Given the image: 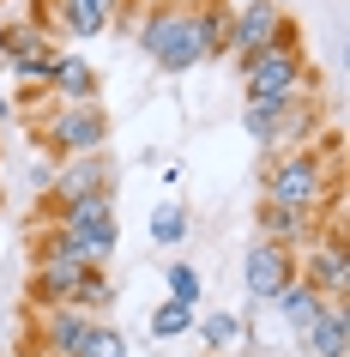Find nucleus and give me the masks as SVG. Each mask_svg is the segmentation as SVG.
I'll return each instance as SVG.
<instances>
[{"label":"nucleus","instance_id":"nucleus-1","mask_svg":"<svg viewBox=\"0 0 350 357\" xmlns=\"http://www.w3.org/2000/svg\"><path fill=\"white\" fill-rule=\"evenodd\" d=\"M230 0H145V19L133 24L139 55H151L164 73H193L200 61L223 55Z\"/></svg>","mask_w":350,"mask_h":357},{"label":"nucleus","instance_id":"nucleus-2","mask_svg":"<svg viewBox=\"0 0 350 357\" xmlns=\"http://www.w3.org/2000/svg\"><path fill=\"white\" fill-rule=\"evenodd\" d=\"M338 188V164H332L320 146H290L278 151L266 176H260V200H272V206H290V212H308L320 218L326 212V194Z\"/></svg>","mask_w":350,"mask_h":357},{"label":"nucleus","instance_id":"nucleus-3","mask_svg":"<svg viewBox=\"0 0 350 357\" xmlns=\"http://www.w3.org/2000/svg\"><path fill=\"white\" fill-rule=\"evenodd\" d=\"M241 91L248 97H314V67H308V49H302V24L284 19L278 43L266 55L241 61Z\"/></svg>","mask_w":350,"mask_h":357},{"label":"nucleus","instance_id":"nucleus-4","mask_svg":"<svg viewBox=\"0 0 350 357\" xmlns=\"http://www.w3.org/2000/svg\"><path fill=\"white\" fill-rule=\"evenodd\" d=\"M37 146L49 158H79V151H103L109 146V109L103 103H49V109L31 121Z\"/></svg>","mask_w":350,"mask_h":357},{"label":"nucleus","instance_id":"nucleus-5","mask_svg":"<svg viewBox=\"0 0 350 357\" xmlns=\"http://www.w3.org/2000/svg\"><path fill=\"white\" fill-rule=\"evenodd\" d=\"M55 230L73 243V255H79L85 266L115 261V248H121L115 194H85V200H67V206H55Z\"/></svg>","mask_w":350,"mask_h":357},{"label":"nucleus","instance_id":"nucleus-6","mask_svg":"<svg viewBox=\"0 0 350 357\" xmlns=\"http://www.w3.org/2000/svg\"><path fill=\"white\" fill-rule=\"evenodd\" d=\"M85 273H91V266L73 255V243H67L61 230H49L42 248H37V261H31V303H37V309H73Z\"/></svg>","mask_w":350,"mask_h":357},{"label":"nucleus","instance_id":"nucleus-7","mask_svg":"<svg viewBox=\"0 0 350 357\" xmlns=\"http://www.w3.org/2000/svg\"><path fill=\"white\" fill-rule=\"evenodd\" d=\"M284 6L278 0H241V6H230V31H223V55L236 61H254V55H266L278 43V31H284Z\"/></svg>","mask_w":350,"mask_h":357},{"label":"nucleus","instance_id":"nucleus-8","mask_svg":"<svg viewBox=\"0 0 350 357\" xmlns=\"http://www.w3.org/2000/svg\"><path fill=\"white\" fill-rule=\"evenodd\" d=\"M296 279V248H278V243H248L241 248V284H248V309L272 303L284 284Z\"/></svg>","mask_w":350,"mask_h":357},{"label":"nucleus","instance_id":"nucleus-9","mask_svg":"<svg viewBox=\"0 0 350 357\" xmlns=\"http://www.w3.org/2000/svg\"><path fill=\"white\" fill-rule=\"evenodd\" d=\"M115 158L109 151H79V158H61L55 182H49V200L67 206V200H85V194H115Z\"/></svg>","mask_w":350,"mask_h":357},{"label":"nucleus","instance_id":"nucleus-10","mask_svg":"<svg viewBox=\"0 0 350 357\" xmlns=\"http://www.w3.org/2000/svg\"><path fill=\"white\" fill-rule=\"evenodd\" d=\"M97 67L85 55H73V49H61L55 67H49V79H42V91L55 97V103H97Z\"/></svg>","mask_w":350,"mask_h":357},{"label":"nucleus","instance_id":"nucleus-11","mask_svg":"<svg viewBox=\"0 0 350 357\" xmlns=\"http://www.w3.org/2000/svg\"><path fill=\"white\" fill-rule=\"evenodd\" d=\"M91 327H97V321L79 315V309H42L37 345H42V357H79V345L91 339Z\"/></svg>","mask_w":350,"mask_h":357},{"label":"nucleus","instance_id":"nucleus-12","mask_svg":"<svg viewBox=\"0 0 350 357\" xmlns=\"http://www.w3.org/2000/svg\"><path fill=\"white\" fill-rule=\"evenodd\" d=\"M308 357H350V303H326L320 321L302 333Z\"/></svg>","mask_w":350,"mask_h":357},{"label":"nucleus","instance_id":"nucleus-13","mask_svg":"<svg viewBox=\"0 0 350 357\" xmlns=\"http://www.w3.org/2000/svg\"><path fill=\"white\" fill-rule=\"evenodd\" d=\"M314 225L320 218H308V212H290V206H272V200H260V243H278V248H302L314 236Z\"/></svg>","mask_w":350,"mask_h":357},{"label":"nucleus","instance_id":"nucleus-14","mask_svg":"<svg viewBox=\"0 0 350 357\" xmlns=\"http://www.w3.org/2000/svg\"><path fill=\"white\" fill-rule=\"evenodd\" d=\"M272 309H278V315H284V327H290V333L302 339V333H308V327H314V321H320V309H326V297H320L314 284L290 279V284H284V291H278V297H272Z\"/></svg>","mask_w":350,"mask_h":357},{"label":"nucleus","instance_id":"nucleus-15","mask_svg":"<svg viewBox=\"0 0 350 357\" xmlns=\"http://www.w3.org/2000/svg\"><path fill=\"white\" fill-rule=\"evenodd\" d=\"M193 333H200L205 351H241L248 345V321L230 315V309H212V315H193Z\"/></svg>","mask_w":350,"mask_h":357},{"label":"nucleus","instance_id":"nucleus-16","mask_svg":"<svg viewBox=\"0 0 350 357\" xmlns=\"http://www.w3.org/2000/svg\"><path fill=\"white\" fill-rule=\"evenodd\" d=\"M55 31H61L67 43H91V37L109 31V19L97 13L91 0H55Z\"/></svg>","mask_w":350,"mask_h":357},{"label":"nucleus","instance_id":"nucleus-17","mask_svg":"<svg viewBox=\"0 0 350 357\" xmlns=\"http://www.w3.org/2000/svg\"><path fill=\"white\" fill-rule=\"evenodd\" d=\"M296 97H248V103H241V128L254 133L260 146L272 151V133H278V121H284V109H290Z\"/></svg>","mask_w":350,"mask_h":357},{"label":"nucleus","instance_id":"nucleus-18","mask_svg":"<svg viewBox=\"0 0 350 357\" xmlns=\"http://www.w3.org/2000/svg\"><path fill=\"white\" fill-rule=\"evenodd\" d=\"M145 230H151V243H157V248H175V243L187 236L182 200H157V206H151V218H145Z\"/></svg>","mask_w":350,"mask_h":357},{"label":"nucleus","instance_id":"nucleus-19","mask_svg":"<svg viewBox=\"0 0 350 357\" xmlns=\"http://www.w3.org/2000/svg\"><path fill=\"white\" fill-rule=\"evenodd\" d=\"M73 309L79 315H103V309H115V279L109 273H103V266H91V273H85V284H79V297H73Z\"/></svg>","mask_w":350,"mask_h":357},{"label":"nucleus","instance_id":"nucleus-20","mask_svg":"<svg viewBox=\"0 0 350 357\" xmlns=\"http://www.w3.org/2000/svg\"><path fill=\"white\" fill-rule=\"evenodd\" d=\"M193 315H200V309H187V303H157V309H151V339H157V345H164V339H182V333H193Z\"/></svg>","mask_w":350,"mask_h":357},{"label":"nucleus","instance_id":"nucleus-21","mask_svg":"<svg viewBox=\"0 0 350 357\" xmlns=\"http://www.w3.org/2000/svg\"><path fill=\"white\" fill-rule=\"evenodd\" d=\"M55 55H61V43L24 49V55H13V61H6V73L19 79V85H42V79H49V67H55Z\"/></svg>","mask_w":350,"mask_h":357},{"label":"nucleus","instance_id":"nucleus-22","mask_svg":"<svg viewBox=\"0 0 350 357\" xmlns=\"http://www.w3.org/2000/svg\"><path fill=\"white\" fill-rule=\"evenodd\" d=\"M164 284H169V303H187V309H200L205 284H200V273H193V266H187V261H169Z\"/></svg>","mask_w":350,"mask_h":357},{"label":"nucleus","instance_id":"nucleus-23","mask_svg":"<svg viewBox=\"0 0 350 357\" xmlns=\"http://www.w3.org/2000/svg\"><path fill=\"white\" fill-rule=\"evenodd\" d=\"M79 357H127V339H121V327H103V321H97L91 339L79 345Z\"/></svg>","mask_w":350,"mask_h":357},{"label":"nucleus","instance_id":"nucleus-24","mask_svg":"<svg viewBox=\"0 0 350 357\" xmlns=\"http://www.w3.org/2000/svg\"><path fill=\"white\" fill-rule=\"evenodd\" d=\"M91 6H97V13H103V19L115 24V19H121V13H127V6H133V0H91Z\"/></svg>","mask_w":350,"mask_h":357},{"label":"nucleus","instance_id":"nucleus-25","mask_svg":"<svg viewBox=\"0 0 350 357\" xmlns=\"http://www.w3.org/2000/svg\"><path fill=\"white\" fill-rule=\"evenodd\" d=\"M13 121V97H6V85H0V128Z\"/></svg>","mask_w":350,"mask_h":357},{"label":"nucleus","instance_id":"nucleus-26","mask_svg":"<svg viewBox=\"0 0 350 357\" xmlns=\"http://www.w3.org/2000/svg\"><path fill=\"white\" fill-rule=\"evenodd\" d=\"M0 6H6V0H0Z\"/></svg>","mask_w":350,"mask_h":357}]
</instances>
